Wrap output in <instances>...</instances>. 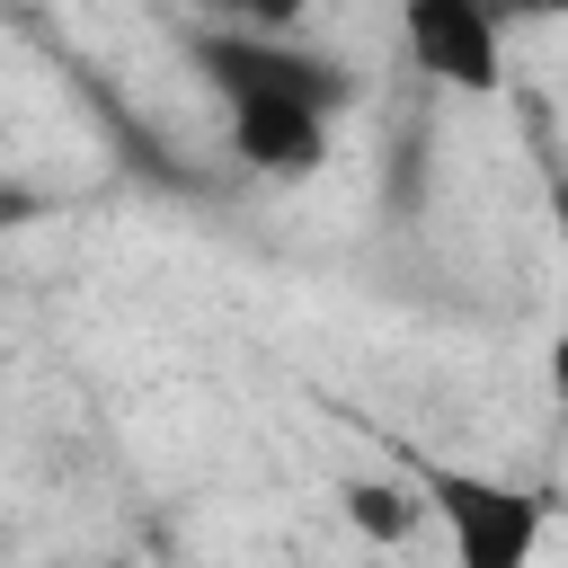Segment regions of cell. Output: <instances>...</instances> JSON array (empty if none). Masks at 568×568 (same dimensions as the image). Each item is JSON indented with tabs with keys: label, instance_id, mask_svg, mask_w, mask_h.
<instances>
[{
	"label": "cell",
	"instance_id": "52a82bcc",
	"mask_svg": "<svg viewBox=\"0 0 568 568\" xmlns=\"http://www.w3.org/2000/svg\"><path fill=\"white\" fill-rule=\"evenodd\" d=\"M222 9H248V0H222Z\"/></svg>",
	"mask_w": 568,
	"mask_h": 568
},
{
	"label": "cell",
	"instance_id": "277c9868",
	"mask_svg": "<svg viewBox=\"0 0 568 568\" xmlns=\"http://www.w3.org/2000/svg\"><path fill=\"white\" fill-rule=\"evenodd\" d=\"M337 506H346V524H355L364 541H399V532L417 524V488H390V479H346Z\"/></svg>",
	"mask_w": 568,
	"mask_h": 568
},
{
	"label": "cell",
	"instance_id": "3957f363",
	"mask_svg": "<svg viewBox=\"0 0 568 568\" xmlns=\"http://www.w3.org/2000/svg\"><path fill=\"white\" fill-rule=\"evenodd\" d=\"M408 62L453 98H497L506 80V18L488 0H390Z\"/></svg>",
	"mask_w": 568,
	"mask_h": 568
},
{
	"label": "cell",
	"instance_id": "8992f818",
	"mask_svg": "<svg viewBox=\"0 0 568 568\" xmlns=\"http://www.w3.org/2000/svg\"><path fill=\"white\" fill-rule=\"evenodd\" d=\"M488 9H497L506 27H515V18H568V0H488Z\"/></svg>",
	"mask_w": 568,
	"mask_h": 568
},
{
	"label": "cell",
	"instance_id": "7a4b0ae2",
	"mask_svg": "<svg viewBox=\"0 0 568 568\" xmlns=\"http://www.w3.org/2000/svg\"><path fill=\"white\" fill-rule=\"evenodd\" d=\"M417 515L444 524L453 568H532L541 559V497L497 479V470H462V462H417Z\"/></svg>",
	"mask_w": 568,
	"mask_h": 568
},
{
	"label": "cell",
	"instance_id": "5b68a950",
	"mask_svg": "<svg viewBox=\"0 0 568 568\" xmlns=\"http://www.w3.org/2000/svg\"><path fill=\"white\" fill-rule=\"evenodd\" d=\"M550 222H559V275H568V178H550ZM550 390L568 399V311L550 328Z\"/></svg>",
	"mask_w": 568,
	"mask_h": 568
},
{
	"label": "cell",
	"instance_id": "6da1fadb",
	"mask_svg": "<svg viewBox=\"0 0 568 568\" xmlns=\"http://www.w3.org/2000/svg\"><path fill=\"white\" fill-rule=\"evenodd\" d=\"M195 71L222 98V142L248 178L266 186H302L328 142H337V106H346V71L293 36H257V27H222L195 36Z\"/></svg>",
	"mask_w": 568,
	"mask_h": 568
}]
</instances>
